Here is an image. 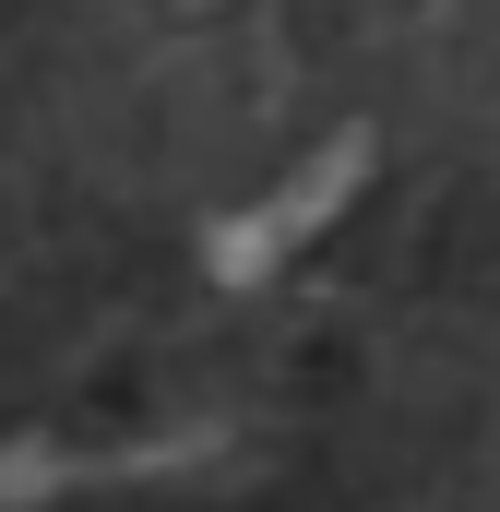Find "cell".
Wrapping results in <instances>:
<instances>
[{"instance_id":"obj_1","label":"cell","mask_w":500,"mask_h":512,"mask_svg":"<svg viewBox=\"0 0 500 512\" xmlns=\"http://www.w3.org/2000/svg\"><path fill=\"white\" fill-rule=\"evenodd\" d=\"M358 167H370V143H358V131H346V143H322V155L286 179V203H274V215H250V227H227V239H215V274H262L274 251H298V239H310V227L358 191Z\"/></svg>"}]
</instances>
